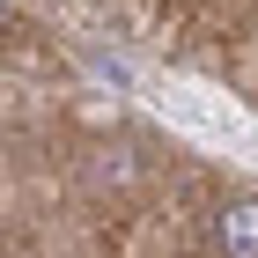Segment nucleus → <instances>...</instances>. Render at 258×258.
Listing matches in <instances>:
<instances>
[{"instance_id": "f257e3e1", "label": "nucleus", "mask_w": 258, "mask_h": 258, "mask_svg": "<svg viewBox=\"0 0 258 258\" xmlns=\"http://www.w3.org/2000/svg\"><path fill=\"white\" fill-rule=\"evenodd\" d=\"M221 258H258V199H229L214 221H207Z\"/></svg>"}]
</instances>
